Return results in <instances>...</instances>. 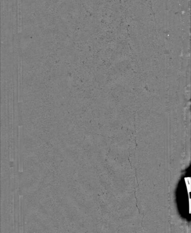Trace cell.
Returning <instances> with one entry per match:
<instances>
[{
	"mask_svg": "<svg viewBox=\"0 0 191 233\" xmlns=\"http://www.w3.org/2000/svg\"><path fill=\"white\" fill-rule=\"evenodd\" d=\"M21 0H18V32L19 33H21L22 32V27H21V20H22V13H21Z\"/></svg>",
	"mask_w": 191,
	"mask_h": 233,
	"instance_id": "1",
	"label": "cell"
}]
</instances>
